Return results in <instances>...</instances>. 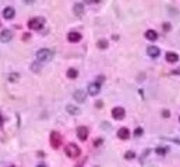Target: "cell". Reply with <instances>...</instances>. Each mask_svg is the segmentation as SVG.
Wrapping results in <instances>:
<instances>
[{
  "mask_svg": "<svg viewBox=\"0 0 180 167\" xmlns=\"http://www.w3.org/2000/svg\"><path fill=\"white\" fill-rule=\"evenodd\" d=\"M43 25H45V18L43 17H35V18H31L28 21V28L32 31H39Z\"/></svg>",
  "mask_w": 180,
  "mask_h": 167,
  "instance_id": "1",
  "label": "cell"
},
{
  "mask_svg": "<svg viewBox=\"0 0 180 167\" xmlns=\"http://www.w3.org/2000/svg\"><path fill=\"white\" fill-rule=\"evenodd\" d=\"M64 152H66V155L71 159L78 158V156L81 155V150H80V148L76 143H68V145L66 146V149H64Z\"/></svg>",
  "mask_w": 180,
  "mask_h": 167,
  "instance_id": "2",
  "label": "cell"
},
{
  "mask_svg": "<svg viewBox=\"0 0 180 167\" xmlns=\"http://www.w3.org/2000/svg\"><path fill=\"white\" fill-rule=\"evenodd\" d=\"M37 59L41 61V63H46L52 59V52L49 49H39L37 52Z\"/></svg>",
  "mask_w": 180,
  "mask_h": 167,
  "instance_id": "3",
  "label": "cell"
},
{
  "mask_svg": "<svg viewBox=\"0 0 180 167\" xmlns=\"http://www.w3.org/2000/svg\"><path fill=\"white\" fill-rule=\"evenodd\" d=\"M61 135L59 132H56V131H53V132H50V146H52L53 149H59L61 146Z\"/></svg>",
  "mask_w": 180,
  "mask_h": 167,
  "instance_id": "4",
  "label": "cell"
},
{
  "mask_svg": "<svg viewBox=\"0 0 180 167\" xmlns=\"http://www.w3.org/2000/svg\"><path fill=\"white\" fill-rule=\"evenodd\" d=\"M124 116H126V110L123 107H115L112 110V117L115 120H122L124 119Z\"/></svg>",
  "mask_w": 180,
  "mask_h": 167,
  "instance_id": "5",
  "label": "cell"
},
{
  "mask_svg": "<svg viewBox=\"0 0 180 167\" xmlns=\"http://www.w3.org/2000/svg\"><path fill=\"white\" fill-rule=\"evenodd\" d=\"M99 91H101V85H99L98 82H92V84L88 85V93L91 95V96H96V95L99 93Z\"/></svg>",
  "mask_w": 180,
  "mask_h": 167,
  "instance_id": "6",
  "label": "cell"
},
{
  "mask_svg": "<svg viewBox=\"0 0 180 167\" xmlns=\"http://www.w3.org/2000/svg\"><path fill=\"white\" fill-rule=\"evenodd\" d=\"M77 137H78L80 141H87V138H88V128L78 127L77 128Z\"/></svg>",
  "mask_w": 180,
  "mask_h": 167,
  "instance_id": "7",
  "label": "cell"
},
{
  "mask_svg": "<svg viewBox=\"0 0 180 167\" xmlns=\"http://www.w3.org/2000/svg\"><path fill=\"white\" fill-rule=\"evenodd\" d=\"M11 38H13V32L10 29H4V31H2V33H0V42H3V43L10 42Z\"/></svg>",
  "mask_w": 180,
  "mask_h": 167,
  "instance_id": "8",
  "label": "cell"
},
{
  "mask_svg": "<svg viewBox=\"0 0 180 167\" xmlns=\"http://www.w3.org/2000/svg\"><path fill=\"white\" fill-rule=\"evenodd\" d=\"M81 33L80 32H76V31H73V32H70L67 35V39L70 40V42H73V43H76V42H80L81 40Z\"/></svg>",
  "mask_w": 180,
  "mask_h": 167,
  "instance_id": "9",
  "label": "cell"
},
{
  "mask_svg": "<svg viewBox=\"0 0 180 167\" xmlns=\"http://www.w3.org/2000/svg\"><path fill=\"white\" fill-rule=\"evenodd\" d=\"M147 52H148V56H150V57L155 59V57H158L159 56L161 50H159L156 46H148V47H147Z\"/></svg>",
  "mask_w": 180,
  "mask_h": 167,
  "instance_id": "10",
  "label": "cell"
},
{
  "mask_svg": "<svg viewBox=\"0 0 180 167\" xmlns=\"http://www.w3.org/2000/svg\"><path fill=\"white\" fill-rule=\"evenodd\" d=\"M73 11L76 17H81L84 14V4L83 3H76L73 7Z\"/></svg>",
  "mask_w": 180,
  "mask_h": 167,
  "instance_id": "11",
  "label": "cell"
},
{
  "mask_svg": "<svg viewBox=\"0 0 180 167\" xmlns=\"http://www.w3.org/2000/svg\"><path fill=\"white\" fill-rule=\"evenodd\" d=\"M117 137L120 138V139H128L130 138V131H128V128H126V127H123V128H120L119 131H117Z\"/></svg>",
  "mask_w": 180,
  "mask_h": 167,
  "instance_id": "12",
  "label": "cell"
},
{
  "mask_svg": "<svg viewBox=\"0 0 180 167\" xmlns=\"http://www.w3.org/2000/svg\"><path fill=\"white\" fill-rule=\"evenodd\" d=\"M14 15H15V11L13 7H6V9L3 10V17L6 20H11L14 18Z\"/></svg>",
  "mask_w": 180,
  "mask_h": 167,
  "instance_id": "13",
  "label": "cell"
},
{
  "mask_svg": "<svg viewBox=\"0 0 180 167\" xmlns=\"http://www.w3.org/2000/svg\"><path fill=\"white\" fill-rule=\"evenodd\" d=\"M166 61L168 63H177L179 61V55L174 52H168L166 53Z\"/></svg>",
  "mask_w": 180,
  "mask_h": 167,
  "instance_id": "14",
  "label": "cell"
},
{
  "mask_svg": "<svg viewBox=\"0 0 180 167\" xmlns=\"http://www.w3.org/2000/svg\"><path fill=\"white\" fill-rule=\"evenodd\" d=\"M145 38L148 40H152V42H154V40L158 39V32H156V31H154V29H148L145 32Z\"/></svg>",
  "mask_w": 180,
  "mask_h": 167,
  "instance_id": "15",
  "label": "cell"
},
{
  "mask_svg": "<svg viewBox=\"0 0 180 167\" xmlns=\"http://www.w3.org/2000/svg\"><path fill=\"white\" fill-rule=\"evenodd\" d=\"M73 96L77 102H80V103H84V102H85V93H84L83 91H76Z\"/></svg>",
  "mask_w": 180,
  "mask_h": 167,
  "instance_id": "16",
  "label": "cell"
},
{
  "mask_svg": "<svg viewBox=\"0 0 180 167\" xmlns=\"http://www.w3.org/2000/svg\"><path fill=\"white\" fill-rule=\"evenodd\" d=\"M66 110H67L68 114H73V116H77V114L80 113V109H78V107L73 106V104H67V106H66Z\"/></svg>",
  "mask_w": 180,
  "mask_h": 167,
  "instance_id": "17",
  "label": "cell"
},
{
  "mask_svg": "<svg viewBox=\"0 0 180 167\" xmlns=\"http://www.w3.org/2000/svg\"><path fill=\"white\" fill-rule=\"evenodd\" d=\"M77 75H78V71L76 70V68H70V70L67 71V77L70 79H74V78H77Z\"/></svg>",
  "mask_w": 180,
  "mask_h": 167,
  "instance_id": "18",
  "label": "cell"
},
{
  "mask_svg": "<svg viewBox=\"0 0 180 167\" xmlns=\"http://www.w3.org/2000/svg\"><path fill=\"white\" fill-rule=\"evenodd\" d=\"M96 46L99 49H106L108 47V40L106 39H99L98 40V43H96Z\"/></svg>",
  "mask_w": 180,
  "mask_h": 167,
  "instance_id": "19",
  "label": "cell"
},
{
  "mask_svg": "<svg viewBox=\"0 0 180 167\" xmlns=\"http://www.w3.org/2000/svg\"><path fill=\"white\" fill-rule=\"evenodd\" d=\"M155 152H156V155L163 156V155H166V153L169 152V149H168V148H156V149H155Z\"/></svg>",
  "mask_w": 180,
  "mask_h": 167,
  "instance_id": "20",
  "label": "cell"
},
{
  "mask_svg": "<svg viewBox=\"0 0 180 167\" xmlns=\"http://www.w3.org/2000/svg\"><path fill=\"white\" fill-rule=\"evenodd\" d=\"M124 158L127 159V160H133V159L135 158V153L133 152V150H128V152L124 153Z\"/></svg>",
  "mask_w": 180,
  "mask_h": 167,
  "instance_id": "21",
  "label": "cell"
},
{
  "mask_svg": "<svg viewBox=\"0 0 180 167\" xmlns=\"http://www.w3.org/2000/svg\"><path fill=\"white\" fill-rule=\"evenodd\" d=\"M143 132H144V131H143V128H141V127H137L134 130V135H135V137H141V135H143Z\"/></svg>",
  "mask_w": 180,
  "mask_h": 167,
  "instance_id": "22",
  "label": "cell"
},
{
  "mask_svg": "<svg viewBox=\"0 0 180 167\" xmlns=\"http://www.w3.org/2000/svg\"><path fill=\"white\" fill-rule=\"evenodd\" d=\"M18 74H10V81H11V82H15V81H17V78H18Z\"/></svg>",
  "mask_w": 180,
  "mask_h": 167,
  "instance_id": "23",
  "label": "cell"
},
{
  "mask_svg": "<svg viewBox=\"0 0 180 167\" xmlns=\"http://www.w3.org/2000/svg\"><path fill=\"white\" fill-rule=\"evenodd\" d=\"M31 70H32V71H39V64H38V63H32Z\"/></svg>",
  "mask_w": 180,
  "mask_h": 167,
  "instance_id": "24",
  "label": "cell"
},
{
  "mask_svg": "<svg viewBox=\"0 0 180 167\" xmlns=\"http://www.w3.org/2000/svg\"><path fill=\"white\" fill-rule=\"evenodd\" d=\"M170 29H172V25L169 22H165L163 24V31H170Z\"/></svg>",
  "mask_w": 180,
  "mask_h": 167,
  "instance_id": "25",
  "label": "cell"
},
{
  "mask_svg": "<svg viewBox=\"0 0 180 167\" xmlns=\"http://www.w3.org/2000/svg\"><path fill=\"white\" fill-rule=\"evenodd\" d=\"M162 116H163L165 119H168L169 116H170V112H169V110H163V112H162Z\"/></svg>",
  "mask_w": 180,
  "mask_h": 167,
  "instance_id": "26",
  "label": "cell"
},
{
  "mask_svg": "<svg viewBox=\"0 0 180 167\" xmlns=\"http://www.w3.org/2000/svg\"><path fill=\"white\" fill-rule=\"evenodd\" d=\"M102 142H104V141H102L101 138H99V139H96V141H95V142H94V145H95V146H99Z\"/></svg>",
  "mask_w": 180,
  "mask_h": 167,
  "instance_id": "27",
  "label": "cell"
},
{
  "mask_svg": "<svg viewBox=\"0 0 180 167\" xmlns=\"http://www.w3.org/2000/svg\"><path fill=\"white\" fill-rule=\"evenodd\" d=\"M172 74H174V75H180V67H179V68H176V70L172 71Z\"/></svg>",
  "mask_w": 180,
  "mask_h": 167,
  "instance_id": "28",
  "label": "cell"
},
{
  "mask_svg": "<svg viewBox=\"0 0 180 167\" xmlns=\"http://www.w3.org/2000/svg\"><path fill=\"white\" fill-rule=\"evenodd\" d=\"M104 106V103H102L101 100H99V102H96V107H102Z\"/></svg>",
  "mask_w": 180,
  "mask_h": 167,
  "instance_id": "29",
  "label": "cell"
},
{
  "mask_svg": "<svg viewBox=\"0 0 180 167\" xmlns=\"http://www.w3.org/2000/svg\"><path fill=\"white\" fill-rule=\"evenodd\" d=\"M101 82H104V77H98V84H101Z\"/></svg>",
  "mask_w": 180,
  "mask_h": 167,
  "instance_id": "30",
  "label": "cell"
},
{
  "mask_svg": "<svg viewBox=\"0 0 180 167\" xmlns=\"http://www.w3.org/2000/svg\"><path fill=\"white\" fill-rule=\"evenodd\" d=\"M38 156H39V158H45V153L41 152V150H39V152H38Z\"/></svg>",
  "mask_w": 180,
  "mask_h": 167,
  "instance_id": "31",
  "label": "cell"
},
{
  "mask_svg": "<svg viewBox=\"0 0 180 167\" xmlns=\"http://www.w3.org/2000/svg\"><path fill=\"white\" fill-rule=\"evenodd\" d=\"M28 38H29V33H27V35H24V36H22V39H28Z\"/></svg>",
  "mask_w": 180,
  "mask_h": 167,
  "instance_id": "32",
  "label": "cell"
},
{
  "mask_svg": "<svg viewBox=\"0 0 180 167\" xmlns=\"http://www.w3.org/2000/svg\"><path fill=\"white\" fill-rule=\"evenodd\" d=\"M38 167H46V166H43V164H41V166H38Z\"/></svg>",
  "mask_w": 180,
  "mask_h": 167,
  "instance_id": "33",
  "label": "cell"
},
{
  "mask_svg": "<svg viewBox=\"0 0 180 167\" xmlns=\"http://www.w3.org/2000/svg\"><path fill=\"white\" fill-rule=\"evenodd\" d=\"M179 121H180V117H179Z\"/></svg>",
  "mask_w": 180,
  "mask_h": 167,
  "instance_id": "34",
  "label": "cell"
},
{
  "mask_svg": "<svg viewBox=\"0 0 180 167\" xmlns=\"http://www.w3.org/2000/svg\"><path fill=\"white\" fill-rule=\"evenodd\" d=\"M11 167H15V166H11Z\"/></svg>",
  "mask_w": 180,
  "mask_h": 167,
  "instance_id": "35",
  "label": "cell"
}]
</instances>
